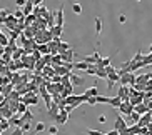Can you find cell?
Masks as SVG:
<instances>
[{
    "label": "cell",
    "instance_id": "obj_1",
    "mask_svg": "<svg viewBox=\"0 0 152 135\" xmlns=\"http://www.w3.org/2000/svg\"><path fill=\"white\" fill-rule=\"evenodd\" d=\"M135 78H137V77L134 75V73L132 72H127V73H124V75H121V82H119V83H121V85H125V87H134L135 85Z\"/></svg>",
    "mask_w": 152,
    "mask_h": 135
},
{
    "label": "cell",
    "instance_id": "obj_2",
    "mask_svg": "<svg viewBox=\"0 0 152 135\" xmlns=\"http://www.w3.org/2000/svg\"><path fill=\"white\" fill-rule=\"evenodd\" d=\"M125 128H129V123H127V120H125L122 115H117L115 122H114V130L122 132V130H125Z\"/></svg>",
    "mask_w": 152,
    "mask_h": 135
},
{
    "label": "cell",
    "instance_id": "obj_3",
    "mask_svg": "<svg viewBox=\"0 0 152 135\" xmlns=\"http://www.w3.org/2000/svg\"><path fill=\"white\" fill-rule=\"evenodd\" d=\"M119 112L122 115H125V117H129L130 113L134 112V105L130 104V102H122V105L119 107Z\"/></svg>",
    "mask_w": 152,
    "mask_h": 135
},
{
    "label": "cell",
    "instance_id": "obj_4",
    "mask_svg": "<svg viewBox=\"0 0 152 135\" xmlns=\"http://www.w3.org/2000/svg\"><path fill=\"white\" fill-rule=\"evenodd\" d=\"M117 97H121V99H122V102H129V99H130L129 87H125V85H121V87H119V92H117Z\"/></svg>",
    "mask_w": 152,
    "mask_h": 135
},
{
    "label": "cell",
    "instance_id": "obj_5",
    "mask_svg": "<svg viewBox=\"0 0 152 135\" xmlns=\"http://www.w3.org/2000/svg\"><path fill=\"white\" fill-rule=\"evenodd\" d=\"M74 50H67V52H64V54H60V57H62V62L64 63H74Z\"/></svg>",
    "mask_w": 152,
    "mask_h": 135
},
{
    "label": "cell",
    "instance_id": "obj_6",
    "mask_svg": "<svg viewBox=\"0 0 152 135\" xmlns=\"http://www.w3.org/2000/svg\"><path fill=\"white\" fill-rule=\"evenodd\" d=\"M55 25L64 27V5H60V7H58V10L55 12Z\"/></svg>",
    "mask_w": 152,
    "mask_h": 135
},
{
    "label": "cell",
    "instance_id": "obj_7",
    "mask_svg": "<svg viewBox=\"0 0 152 135\" xmlns=\"http://www.w3.org/2000/svg\"><path fill=\"white\" fill-rule=\"evenodd\" d=\"M54 120L57 122V123H60V125H65V123H67V120H69V113L65 112V110H60V113H58Z\"/></svg>",
    "mask_w": 152,
    "mask_h": 135
},
{
    "label": "cell",
    "instance_id": "obj_8",
    "mask_svg": "<svg viewBox=\"0 0 152 135\" xmlns=\"http://www.w3.org/2000/svg\"><path fill=\"white\" fill-rule=\"evenodd\" d=\"M100 59H102V57H100V54H99V52H94V54L90 55V57H87V59H85L84 62H87L89 65H97Z\"/></svg>",
    "mask_w": 152,
    "mask_h": 135
},
{
    "label": "cell",
    "instance_id": "obj_9",
    "mask_svg": "<svg viewBox=\"0 0 152 135\" xmlns=\"http://www.w3.org/2000/svg\"><path fill=\"white\" fill-rule=\"evenodd\" d=\"M58 45H60V38H54L49 44V49H50V54L52 55H58Z\"/></svg>",
    "mask_w": 152,
    "mask_h": 135
},
{
    "label": "cell",
    "instance_id": "obj_10",
    "mask_svg": "<svg viewBox=\"0 0 152 135\" xmlns=\"http://www.w3.org/2000/svg\"><path fill=\"white\" fill-rule=\"evenodd\" d=\"M70 83L74 87H80V85H84V78L75 75V73H70Z\"/></svg>",
    "mask_w": 152,
    "mask_h": 135
},
{
    "label": "cell",
    "instance_id": "obj_11",
    "mask_svg": "<svg viewBox=\"0 0 152 135\" xmlns=\"http://www.w3.org/2000/svg\"><path fill=\"white\" fill-rule=\"evenodd\" d=\"M134 112H137V113H140V115H145V113L147 112H151V110H149V107H147V104H139V105H135L134 107Z\"/></svg>",
    "mask_w": 152,
    "mask_h": 135
},
{
    "label": "cell",
    "instance_id": "obj_12",
    "mask_svg": "<svg viewBox=\"0 0 152 135\" xmlns=\"http://www.w3.org/2000/svg\"><path fill=\"white\" fill-rule=\"evenodd\" d=\"M55 73L60 77H67V75H70V70L65 65H58V67H55Z\"/></svg>",
    "mask_w": 152,
    "mask_h": 135
},
{
    "label": "cell",
    "instance_id": "obj_13",
    "mask_svg": "<svg viewBox=\"0 0 152 135\" xmlns=\"http://www.w3.org/2000/svg\"><path fill=\"white\" fill-rule=\"evenodd\" d=\"M109 65H110V57H105V59L102 57V59L99 60V63L95 65V67H97V68H107Z\"/></svg>",
    "mask_w": 152,
    "mask_h": 135
},
{
    "label": "cell",
    "instance_id": "obj_14",
    "mask_svg": "<svg viewBox=\"0 0 152 135\" xmlns=\"http://www.w3.org/2000/svg\"><path fill=\"white\" fill-rule=\"evenodd\" d=\"M109 104H110L114 108L119 110V107L122 105V99H121V97H117V95H115V97H110V102H109Z\"/></svg>",
    "mask_w": 152,
    "mask_h": 135
},
{
    "label": "cell",
    "instance_id": "obj_15",
    "mask_svg": "<svg viewBox=\"0 0 152 135\" xmlns=\"http://www.w3.org/2000/svg\"><path fill=\"white\" fill-rule=\"evenodd\" d=\"M50 32H52V35H54V38H60V35H62V30L64 28L60 27V25H55V27L49 28Z\"/></svg>",
    "mask_w": 152,
    "mask_h": 135
},
{
    "label": "cell",
    "instance_id": "obj_16",
    "mask_svg": "<svg viewBox=\"0 0 152 135\" xmlns=\"http://www.w3.org/2000/svg\"><path fill=\"white\" fill-rule=\"evenodd\" d=\"M37 50H39L42 55H49V54H50L49 44H39V45H37Z\"/></svg>",
    "mask_w": 152,
    "mask_h": 135
},
{
    "label": "cell",
    "instance_id": "obj_17",
    "mask_svg": "<svg viewBox=\"0 0 152 135\" xmlns=\"http://www.w3.org/2000/svg\"><path fill=\"white\" fill-rule=\"evenodd\" d=\"M17 50V44H15V40H10V44L5 47V54H10L14 55V52Z\"/></svg>",
    "mask_w": 152,
    "mask_h": 135
},
{
    "label": "cell",
    "instance_id": "obj_18",
    "mask_svg": "<svg viewBox=\"0 0 152 135\" xmlns=\"http://www.w3.org/2000/svg\"><path fill=\"white\" fill-rule=\"evenodd\" d=\"M10 125H14L15 128H18V127L23 125V120H22V118H18V117H12V118H10Z\"/></svg>",
    "mask_w": 152,
    "mask_h": 135
},
{
    "label": "cell",
    "instance_id": "obj_19",
    "mask_svg": "<svg viewBox=\"0 0 152 135\" xmlns=\"http://www.w3.org/2000/svg\"><path fill=\"white\" fill-rule=\"evenodd\" d=\"M84 94L87 95V97H97V95H99V90H97V87H90V89L85 90Z\"/></svg>",
    "mask_w": 152,
    "mask_h": 135
},
{
    "label": "cell",
    "instance_id": "obj_20",
    "mask_svg": "<svg viewBox=\"0 0 152 135\" xmlns=\"http://www.w3.org/2000/svg\"><path fill=\"white\" fill-rule=\"evenodd\" d=\"M74 68H77V70H85V72H87L89 63H87V62H75V63H74Z\"/></svg>",
    "mask_w": 152,
    "mask_h": 135
},
{
    "label": "cell",
    "instance_id": "obj_21",
    "mask_svg": "<svg viewBox=\"0 0 152 135\" xmlns=\"http://www.w3.org/2000/svg\"><path fill=\"white\" fill-rule=\"evenodd\" d=\"M67 50H70V45L67 42H60V45H58V55L64 54V52H67Z\"/></svg>",
    "mask_w": 152,
    "mask_h": 135
},
{
    "label": "cell",
    "instance_id": "obj_22",
    "mask_svg": "<svg viewBox=\"0 0 152 135\" xmlns=\"http://www.w3.org/2000/svg\"><path fill=\"white\" fill-rule=\"evenodd\" d=\"M97 104H109L110 102V97H105V95H97Z\"/></svg>",
    "mask_w": 152,
    "mask_h": 135
},
{
    "label": "cell",
    "instance_id": "obj_23",
    "mask_svg": "<svg viewBox=\"0 0 152 135\" xmlns=\"http://www.w3.org/2000/svg\"><path fill=\"white\" fill-rule=\"evenodd\" d=\"M20 118H22L23 122H30L32 118H34V113H32L30 110H27V112L23 113V115H20Z\"/></svg>",
    "mask_w": 152,
    "mask_h": 135
},
{
    "label": "cell",
    "instance_id": "obj_24",
    "mask_svg": "<svg viewBox=\"0 0 152 135\" xmlns=\"http://www.w3.org/2000/svg\"><path fill=\"white\" fill-rule=\"evenodd\" d=\"M95 75L99 77V78H105V80H107V70H105V68H97V73H95Z\"/></svg>",
    "mask_w": 152,
    "mask_h": 135
},
{
    "label": "cell",
    "instance_id": "obj_25",
    "mask_svg": "<svg viewBox=\"0 0 152 135\" xmlns=\"http://www.w3.org/2000/svg\"><path fill=\"white\" fill-rule=\"evenodd\" d=\"M142 63H144V67H147V65H152V54H149V55H144Z\"/></svg>",
    "mask_w": 152,
    "mask_h": 135
},
{
    "label": "cell",
    "instance_id": "obj_26",
    "mask_svg": "<svg viewBox=\"0 0 152 135\" xmlns=\"http://www.w3.org/2000/svg\"><path fill=\"white\" fill-rule=\"evenodd\" d=\"M27 110H28V108H27V105L23 104V102H20V104H18V112H17L18 115H23Z\"/></svg>",
    "mask_w": 152,
    "mask_h": 135
},
{
    "label": "cell",
    "instance_id": "obj_27",
    "mask_svg": "<svg viewBox=\"0 0 152 135\" xmlns=\"http://www.w3.org/2000/svg\"><path fill=\"white\" fill-rule=\"evenodd\" d=\"M10 44V40H9V37L7 35H4V33H2V35H0V45H2V47H7V45Z\"/></svg>",
    "mask_w": 152,
    "mask_h": 135
},
{
    "label": "cell",
    "instance_id": "obj_28",
    "mask_svg": "<svg viewBox=\"0 0 152 135\" xmlns=\"http://www.w3.org/2000/svg\"><path fill=\"white\" fill-rule=\"evenodd\" d=\"M95 32H97V33H100V32H102V20H100V18H95Z\"/></svg>",
    "mask_w": 152,
    "mask_h": 135
},
{
    "label": "cell",
    "instance_id": "obj_29",
    "mask_svg": "<svg viewBox=\"0 0 152 135\" xmlns=\"http://www.w3.org/2000/svg\"><path fill=\"white\" fill-rule=\"evenodd\" d=\"M72 10H74V14H77V15L82 14V5L80 4H74L72 5Z\"/></svg>",
    "mask_w": 152,
    "mask_h": 135
},
{
    "label": "cell",
    "instance_id": "obj_30",
    "mask_svg": "<svg viewBox=\"0 0 152 135\" xmlns=\"http://www.w3.org/2000/svg\"><path fill=\"white\" fill-rule=\"evenodd\" d=\"M87 73H89V75H95V73H97V67H95V65H89Z\"/></svg>",
    "mask_w": 152,
    "mask_h": 135
},
{
    "label": "cell",
    "instance_id": "obj_31",
    "mask_svg": "<svg viewBox=\"0 0 152 135\" xmlns=\"http://www.w3.org/2000/svg\"><path fill=\"white\" fill-rule=\"evenodd\" d=\"M9 125H10V122L7 120V118H2V125H0V130H5V128H7Z\"/></svg>",
    "mask_w": 152,
    "mask_h": 135
},
{
    "label": "cell",
    "instance_id": "obj_32",
    "mask_svg": "<svg viewBox=\"0 0 152 135\" xmlns=\"http://www.w3.org/2000/svg\"><path fill=\"white\" fill-rule=\"evenodd\" d=\"M44 130H45V125L42 123V122H39V123L35 125V134L37 132H44Z\"/></svg>",
    "mask_w": 152,
    "mask_h": 135
},
{
    "label": "cell",
    "instance_id": "obj_33",
    "mask_svg": "<svg viewBox=\"0 0 152 135\" xmlns=\"http://www.w3.org/2000/svg\"><path fill=\"white\" fill-rule=\"evenodd\" d=\"M105 70H107V75H112V73H117V68H115V67H112V65H109V67L105 68Z\"/></svg>",
    "mask_w": 152,
    "mask_h": 135
},
{
    "label": "cell",
    "instance_id": "obj_34",
    "mask_svg": "<svg viewBox=\"0 0 152 135\" xmlns=\"http://www.w3.org/2000/svg\"><path fill=\"white\" fill-rule=\"evenodd\" d=\"M25 4H27V0H15V5H17L18 9H22V7H25Z\"/></svg>",
    "mask_w": 152,
    "mask_h": 135
},
{
    "label": "cell",
    "instance_id": "obj_35",
    "mask_svg": "<svg viewBox=\"0 0 152 135\" xmlns=\"http://www.w3.org/2000/svg\"><path fill=\"white\" fill-rule=\"evenodd\" d=\"M142 59H144L142 54H140V52H137V54L134 55V59H132V60H134V62H142Z\"/></svg>",
    "mask_w": 152,
    "mask_h": 135
},
{
    "label": "cell",
    "instance_id": "obj_36",
    "mask_svg": "<svg viewBox=\"0 0 152 135\" xmlns=\"http://www.w3.org/2000/svg\"><path fill=\"white\" fill-rule=\"evenodd\" d=\"M20 128H22L23 132H28L30 130V122H23V125L20 127Z\"/></svg>",
    "mask_w": 152,
    "mask_h": 135
},
{
    "label": "cell",
    "instance_id": "obj_37",
    "mask_svg": "<svg viewBox=\"0 0 152 135\" xmlns=\"http://www.w3.org/2000/svg\"><path fill=\"white\" fill-rule=\"evenodd\" d=\"M57 132H58V130H57V127H55V125H50V127H49V134H50V135H57Z\"/></svg>",
    "mask_w": 152,
    "mask_h": 135
},
{
    "label": "cell",
    "instance_id": "obj_38",
    "mask_svg": "<svg viewBox=\"0 0 152 135\" xmlns=\"http://www.w3.org/2000/svg\"><path fill=\"white\" fill-rule=\"evenodd\" d=\"M87 134H89V135H104L102 132H99V130H92V128H89V130H87Z\"/></svg>",
    "mask_w": 152,
    "mask_h": 135
},
{
    "label": "cell",
    "instance_id": "obj_39",
    "mask_svg": "<svg viewBox=\"0 0 152 135\" xmlns=\"http://www.w3.org/2000/svg\"><path fill=\"white\" fill-rule=\"evenodd\" d=\"M145 92H152V78L145 83Z\"/></svg>",
    "mask_w": 152,
    "mask_h": 135
},
{
    "label": "cell",
    "instance_id": "obj_40",
    "mask_svg": "<svg viewBox=\"0 0 152 135\" xmlns=\"http://www.w3.org/2000/svg\"><path fill=\"white\" fill-rule=\"evenodd\" d=\"M87 104H89V105H95V104H97V99H95V97H90V99L87 100Z\"/></svg>",
    "mask_w": 152,
    "mask_h": 135
},
{
    "label": "cell",
    "instance_id": "obj_41",
    "mask_svg": "<svg viewBox=\"0 0 152 135\" xmlns=\"http://www.w3.org/2000/svg\"><path fill=\"white\" fill-rule=\"evenodd\" d=\"M12 135H23V130L18 127V128H15V130H14V134H12Z\"/></svg>",
    "mask_w": 152,
    "mask_h": 135
},
{
    "label": "cell",
    "instance_id": "obj_42",
    "mask_svg": "<svg viewBox=\"0 0 152 135\" xmlns=\"http://www.w3.org/2000/svg\"><path fill=\"white\" fill-rule=\"evenodd\" d=\"M74 108H75V107H74V105H67V107L64 108V110H65V112H67V113H70L72 110H74Z\"/></svg>",
    "mask_w": 152,
    "mask_h": 135
},
{
    "label": "cell",
    "instance_id": "obj_43",
    "mask_svg": "<svg viewBox=\"0 0 152 135\" xmlns=\"http://www.w3.org/2000/svg\"><path fill=\"white\" fill-rule=\"evenodd\" d=\"M119 135H132V134H130V130H129V128H125V130L119 132Z\"/></svg>",
    "mask_w": 152,
    "mask_h": 135
},
{
    "label": "cell",
    "instance_id": "obj_44",
    "mask_svg": "<svg viewBox=\"0 0 152 135\" xmlns=\"http://www.w3.org/2000/svg\"><path fill=\"white\" fill-rule=\"evenodd\" d=\"M125 20H127V17H125L124 14H121V17H119V22H121V23H124Z\"/></svg>",
    "mask_w": 152,
    "mask_h": 135
},
{
    "label": "cell",
    "instance_id": "obj_45",
    "mask_svg": "<svg viewBox=\"0 0 152 135\" xmlns=\"http://www.w3.org/2000/svg\"><path fill=\"white\" fill-rule=\"evenodd\" d=\"M99 123H105V115H100L99 117Z\"/></svg>",
    "mask_w": 152,
    "mask_h": 135
},
{
    "label": "cell",
    "instance_id": "obj_46",
    "mask_svg": "<svg viewBox=\"0 0 152 135\" xmlns=\"http://www.w3.org/2000/svg\"><path fill=\"white\" fill-rule=\"evenodd\" d=\"M5 54V47H2V45H0V55H4Z\"/></svg>",
    "mask_w": 152,
    "mask_h": 135
},
{
    "label": "cell",
    "instance_id": "obj_47",
    "mask_svg": "<svg viewBox=\"0 0 152 135\" xmlns=\"http://www.w3.org/2000/svg\"><path fill=\"white\" fill-rule=\"evenodd\" d=\"M149 54H152V45H151V49H149Z\"/></svg>",
    "mask_w": 152,
    "mask_h": 135
},
{
    "label": "cell",
    "instance_id": "obj_48",
    "mask_svg": "<svg viewBox=\"0 0 152 135\" xmlns=\"http://www.w3.org/2000/svg\"><path fill=\"white\" fill-rule=\"evenodd\" d=\"M27 2H30V4H34V2H35V0H27Z\"/></svg>",
    "mask_w": 152,
    "mask_h": 135
},
{
    "label": "cell",
    "instance_id": "obj_49",
    "mask_svg": "<svg viewBox=\"0 0 152 135\" xmlns=\"http://www.w3.org/2000/svg\"><path fill=\"white\" fill-rule=\"evenodd\" d=\"M0 35H2V30H0Z\"/></svg>",
    "mask_w": 152,
    "mask_h": 135
},
{
    "label": "cell",
    "instance_id": "obj_50",
    "mask_svg": "<svg viewBox=\"0 0 152 135\" xmlns=\"http://www.w3.org/2000/svg\"><path fill=\"white\" fill-rule=\"evenodd\" d=\"M0 134H2V130H0Z\"/></svg>",
    "mask_w": 152,
    "mask_h": 135
}]
</instances>
